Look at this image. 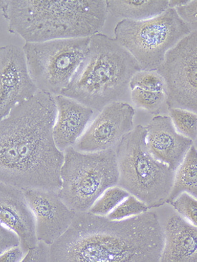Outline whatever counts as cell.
Returning <instances> with one entry per match:
<instances>
[{"label": "cell", "instance_id": "obj_17", "mask_svg": "<svg viewBox=\"0 0 197 262\" xmlns=\"http://www.w3.org/2000/svg\"><path fill=\"white\" fill-rule=\"evenodd\" d=\"M108 12L117 18L142 21L155 17L169 8V1L110 0L106 1Z\"/></svg>", "mask_w": 197, "mask_h": 262}, {"label": "cell", "instance_id": "obj_14", "mask_svg": "<svg viewBox=\"0 0 197 262\" xmlns=\"http://www.w3.org/2000/svg\"><path fill=\"white\" fill-rule=\"evenodd\" d=\"M145 128L152 156L176 171L194 141L179 134L169 116H155Z\"/></svg>", "mask_w": 197, "mask_h": 262}, {"label": "cell", "instance_id": "obj_5", "mask_svg": "<svg viewBox=\"0 0 197 262\" xmlns=\"http://www.w3.org/2000/svg\"><path fill=\"white\" fill-rule=\"evenodd\" d=\"M115 151L119 171L117 185L143 201L149 209L167 203L176 171L152 156L147 146L145 127H134Z\"/></svg>", "mask_w": 197, "mask_h": 262}, {"label": "cell", "instance_id": "obj_11", "mask_svg": "<svg viewBox=\"0 0 197 262\" xmlns=\"http://www.w3.org/2000/svg\"><path fill=\"white\" fill-rule=\"evenodd\" d=\"M37 91L23 49L14 45L0 47V121Z\"/></svg>", "mask_w": 197, "mask_h": 262}, {"label": "cell", "instance_id": "obj_6", "mask_svg": "<svg viewBox=\"0 0 197 262\" xmlns=\"http://www.w3.org/2000/svg\"><path fill=\"white\" fill-rule=\"evenodd\" d=\"M60 180V198L76 213L88 211L106 189L117 185L115 149L86 152L66 149Z\"/></svg>", "mask_w": 197, "mask_h": 262}, {"label": "cell", "instance_id": "obj_15", "mask_svg": "<svg viewBox=\"0 0 197 262\" xmlns=\"http://www.w3.org/2000/svg\"><path fill=\"white\" fill-rule=\"evenodd\" d=\"M57 114L53 128L55 144L60 151L75 146L94 114V110L71 98L57 95Z\"/></svg>", "mask_w": 197, "mask_h": 262}, {"label": "cell", "instance_id": "obj_20", "mask_svg": "<svg viewBox=\"0 0 197 262\" xmlns=\"http://www.w3.org/2000/svg\"><path fill=\"white\" fill-rule=\"evenodd\" d=\"M169 118L182 135L194 141L197 136V116L194 112L179 108H169Z\"/></svg>", "mask_w": 197, "mask_h": 262}, {"label": "cell", "instance_id": "obj_19", "mask_svg": "<svg viewBox=\"0 0 197 262\" xmlns=\"http://www.w3.org/2000/svg\"><path fill=\"white\" fill-rule=\"evenodd\" d=\"M129 195L122 188L112 186L101 195L88 212L95 215L106 216Z\"/></svg>", "mask_w": 197, "mask_h": 262}, {"label": "cell", "instance_id": "obj_12", "mask_svg": "<svg viewBox=\"0 0 197 262\" xmlns=\"http://www.w3.org/2000/svg\"><path fill=\"white\" fill-rule=\"evenodd\" d=\"M33 214L38 241L52 245L68 230L76 212L68 207L58 192L51 190H24Z\"/></svg>", "mask_w": 197, "mask_h": 262}, {"label": "cell", "instance_id": "obj_10", "mask_svg": "<svg viewBox=\"0 0 197 262\" xmlns=\"http://www.w3.org/2000/svg\"><path fill=\"white\" fill-rule=\"evenodd\" d=\"M136 111L125 101L106 105L75 144L81 152H93L117 147L122 138L134 129Z\"/></svg>", "mask_w": 197, "mask_h": 262}, {"label": "cell", "instance_id": "obj_25", "mask_svg": "<svg viewBox=\"0 0 197 262\" xmlns=\"http://www.w3.org/2000/svg\"><path fill=\"white\" fill-rule=\"evenodd\" d=\"M182 21L189 26L192 31L197 28V1H189L183 6L174 9Z\"/></svg>", "mask_w": 197, "mask_h": 262}, {"label": "cell", "instance_id": "obj_13", "mask_svg": "<svg viewBox=\"0 0 197 262\" xmlns=\"http://www.w3.org/2000/svg\"><path fill=\"white\" fill-rule=\"evenodd\" d=\"M0 223L15 232L25 253L37 244L34 216L24 190L3 182H0Z\"/></svg>", "mask_w": 197, "mask_h": 262}, {"label": "cell", "instance_id": "obj_27", "mask_svg": "<svg viewBox=\"0 0 197 262\" xmlns=\"http://www.w3.org/2000/svg\"><path fill=\"white\" fill-rule=\"evenodd\" d=\"M20 245L19 238L15 232L0 223V254L11 247Z\"/></svg>", "mask_w": 197, "mask_h": 262}, {"label": "cell", "instance_id": "obj_24", "mask_svg": "<svg viewBox=\"0 0 197 262\" xmlns=\"http://www.w3.org/2000/svg\"><path fill=\"white\" fill-rule=\"evenodd\" d=\"M179 215L188 220L194 226H197L196 198L189 193H180L176 199L169 203Z\"/></svg>", "mask_w": 197, "mask_h": 262}, {"label": "cell", "instance_id": "obj_21", "mask_svg": "<svg viewBox=\"0 0 197 262\" xmlns=\"http://www.w3.org/2000/svg\"><path fill=\"white\" fill-rule=\"evenodd\" d=\"M130 97L136 106L148 111L151 113L157 112L166 102L165 92H151L135 88L130 91Z\"/></svg>", "mask_w": 197, "mask_h": 262}, {"label": "cell", "instance_id": "obj_8", "mask_svg": "<svg viewBox=\"0 0 197 262\" xmlns=\"http://www.w3.org/2000/svg\"><path fill=\"white\" fill-rule=\"evenodd\" d=\"M90 37L26 42L25 52L31 78L39 91L61 95L85 57Z\"/></svg>", "mask_w": 197, "mask_h": 262}, {"label": "cell", "instance_id": "obj_22", "mask_svg": "<svg viewBox=\"0 0 197 262\" xmlns=\"http://www.w3.org/2000/svg\"><path fill=\"white\" fill-rule=\"evenodd\" d=\"M129 88L130 90L139 88L146 91L165 92L164 79L156 71L137 72L130 79Z\"/></svg>", "mask_w": 197, "mask_h": 262}, {"label": "cell", "instance_id": "obj_4", "mask_svg": "<svg viewBox=\"0 0 197 262\" xmlns=\"http://www.w3.org/2000/svg\"><path fill=\"white\" fill-rule=\"evenodd\" d=\"M141 70L117 40L97 34L90 37L83 61L61 95L100 112L106 105L128 96L130 79Z\"/></svg>", "mask_w": 197, "mask_h": 262}, {"label": "cell", "instance_id": "obj_28", "mask_svg": "<svg viewBox=\"0 0 197 262\" xmlns=\"http://www.w3.org/2000/svg\"><path fill=\"white\" fill-rule=\"evenodd\" d=\"M25 252L20 245L11 247L0 254V261L19 262L22 261L25 257Z\"/></svg>", "mask_w": 197, "mask_h": 262}, {"label": "cell", "instance_id": "obj_26", "mask_svg": "<svg viewBox=\"0 0 197 262\" xmlns=\"http://www.w3.org/2000/svg\"><path fill=\"white\" fill-rule=\"evenodd\" d=\"M50 245L41 241L29 248L22 261H49Z\"/></svg>", "mask_w": 197, "mask_h": 262}, {"label": "cell", "instance_id": "obj_7", "mask_svg": "<svg viewBox=\"0 0 197 262\" xmlns=\"http://www.w3.org/2000/svg\"><path fill=\"white\" fill-rule=\"evenodd\" d=\"M192 31L176 9L168 8L142 21L123 19L116 26L115 40L134 57L141 70L156 71L167 51Z\"/></svg>", "mask_w": 197, "mask_h": 262}, {"label": "cell", "instance_id": "obj_18", "mask_svg": "<svg viewBox=\"0 0 197 262\" xmlns=\"http://www.w3.org/2000/svg\"><path fill=\"white\" fill-rule=\"evenodd\" d=\"M186 192L196 198L197 196V152L196 147L189 148L181 164L174 173V182L167 203Z\"/></svg>", "mask_w": 197, "mask_h": 262}, {"label": "cell", "instance_id": "obj_23", "mask_svg": "<svg viewBox=\"0 0 197 262\" xmlns=\"http://www.w3.org/2000/svg\"><path fill=\"white\" fill-rule=\"evenodd\" d=\"M146 204L134 195H129L106 215L111 220H123L139 215L148 211Z\"/></svg>", "mask_w": 197, "mask_h": 262}, {"label": "cell", "instance_id": "obj_29", "mask_svg": "<svg viewBox=\"0 0 197 262\" xmlns=\"http://www.w3.org/2000/svg\"><path fill=\"white\" fill-rule=\"evenodd\" d=\"M190 0H177V1H169V8L176 9L177 7L183 6L189 3Z\"/></svg>", "mask_w": 197, "mask_h": 262}, {"label": "cell", "instance_id": "obj_9", "mask_svg": "<svg viewBox=\"0 0 197 262\" xmlns=\"http://www.w3.org/2000/svg\"><path fill=\"white\" fill-rule=\"evenodd\" d=\"M156 72L165 84L168 108L197 110V33L191 31L165 54Z\"/></svg>", "mask_w": 197, "mask_h": 262}, {"label": "cell", "instance_id": "obj_1", "mask_svg": "<svg viewBox=\"0 0 197 262\" xmlns=\"http://www.w3.org/2000/svg\"><path fill=\"white\" fill-rule=\"evenodd\" d=\"M56 114L54 97L38 90L0 121V182L22 190L60 189L64 152L53 140Z\"/></svg>", "mask_w": 197, "mask_h": 262}, {"label": "cell", "instance_id": "obj_16", "mask_svg": "<svg viewBox=\"0 0 197 262\" xmlns=\"http://www.w3.org/2000/svg\"><path fill=\"white\" fill-rule=\"evenodd\" d=\"M160 261L196 262L197 228L178 213H173L163 229Z\"/></svg>", "mask_w": 197, "mask_h": 262}, {"label": "cell", "instance_id": "obj_3", "mask_svg": "<svg viewBox=\"0 0 197 262\" xmlns=\"http://www.w3.org/2000/svg\"><path fill=\"white\" fill-rule=\"evenodd\" d=\"M11 34L29 43L86 38L99 34L107 18L106 1H0Z\"/></svg>", "mask_w": 197, "mask_h": 262}, {"label": "cell", "instance_id": "obj_2", "mask_svg": "<svg viewBox=\"0 0 197 262\" xmlns=\"http://www.w3.org/2000/svg\"><path fill=\"white\" fill-rule=\"evenodd\" d=\"M163 245V228L154 212L123 220L81 212L50 245L49 261L157 262Z\"/></svg>", "mask_w": 197, "mask_h": 262}]
</instances>
